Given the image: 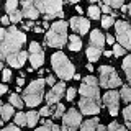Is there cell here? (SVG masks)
I'll return each mask as SVG.
<instances>
[{
  "label": "cell",
  "mask_w": 131,
  "mask_h": 131,
  "mask_svg": "<svg viewBox=\"0 0 131 131\" xmlns=\"http://www.w3.org/2000/svg\"><path fill=\"white\" fill-rule=\"evenodd\" d=\"M80 112L84 115H97L100 112V93H98L97 79L93 75L84 77L80 85Z\"/></svg>",
  "instance_id": "obj_1"
},
{
  "label": "cell",
  "mask_w": 131,
  "mask_h": 131,
  "mask_svg": "<svg viewBox=\"0 0 131 131\" xmlns=\"http://www.w3.org/2000/svg\"><path fill=\"white\" fill-rule=\"evenodd\" d=\"M26 41V36L23 33H20L15 26H12L10 30L5 33V38H3V43L0 44V59H8L10 56L18 54L21 51L23 43Z\"/></svg>",
  "instance_id": "obj_2"
},
{
  "label": "cell",
  "mask_w": 131,
  "mask_h": 131,
  "mask_svg": "<svg viewBox=\"0 0 131 131\" xmlns=\"http://www.w3.org/2000/svg\"><path fill=\"white\" fill-rule=\"evenodd\" d=\"M66 39H67V25L66 21H56L52 23V26L49 28L48 35H46V44L52 48H61L66 44Z\"/></svg>",
  "instance_id": "obj_3"
},
{
  "label": "cell",
  "mask_w": 131,
  "mask_h": 131,
  "mask_svg": "<svg viewBox=\"0 0 131 131\" xmlns=\"http://www.w3.org/2000/svg\"><path fill=\"white\" fill-rule=\"evenodd\" d=\"M51 64L52 69L56 71V74L64 80H69L74 77V66L72 62L66 57L64 52H54L51 57Z\"/></svg>",
  "instance_id": "obj_4"
},
{
  "label": "cell",
  "mask_w": 131,
  "mask_h": 131,
  "mask_svg": "<svg viewBox=\"0 0 131 131\" xmlns=\"http://www.w3.org/2000/svg\"><path fill=\"white\" fill-rule=\"evenodd\" d=\"M44 84H46V80H44V79H36V80H33L31 84L28 85L26 90L23 92V102H25V105H28V106L39 105L41 98H43Z\"/></svg>",
  "instance_id": "obj_5"
},
{
  "label": "cell",
  "mask_w": 131,
  "mask_h": 131,
  "mask_svg": "<svg viewBox=\"0 0 131 131\" xmlns=\"http://www.w3.org/2000/svg\"><path fill=\"white\" fill-rule=\"evenodd\" d=\"M35 5L38 8V12L44 13V18H62V0H35Z\"/></svg>",
  "instance_id": "obj_6"
},
{
  "label": "cell",
  "mask_w": 131,
  "mask_h": 131,
  "mask_svg": "<svg viewBox=\"0 0 131 131\" xmlns=\"http://www.w3.org/2000/svg\"><path fill=\"white\" fill-rule=\"evenodd\" d=\"M100 85L105 89H115L121 85V79L112 66H102L100 67Z\"/></svg>",
  "instance_id": "obj_7"
},
{
  "label": "cell",
  "mask_w": 131,
  "mask_h": 131,
  "mask_svg": "<svg viewBox=\"0 0 131 131\" xmlns=\"http://www.w3.org/2000/svg\"><path fill=\"white\" fill-rule=\"evenodd\" d=\"M115 30H116V38L120 41V44L125 49L131 51V26L126 21H116Z\"/></svg>",
  "instance_id": "obj_8"
},
{
  "label": "cell",
  "mask_w": 131,
  "mask_h": 131,
  "mask_svg": "<svg viewBox=\"0 0 131 131\" xmlns=\"http://www.w3.org/2000/svg\"><path fill=\"white\" fill-rule=\"evenodd\" d=\"M80 120H82L80 113L77 110L71 108L62 116V131H77V128L80 125Z\"/></svg>",
  "instance_id": "obj_9"
},
{
  "label": "cell",
  "mask_w": 131,
  "mask_h": 131,
  "mask_svg": "<svg viewBox=\"0 0 131 131\" xmlns=\"http://www.w3.org/2000/svg\"><path fill=\"white\" fill-rule=\"evenodd\" d=\"M30 61H31L33 69H38L44 62V52H43V49H41V46L38 43L30 44Z\"/></svg>",
  "instance_id": "obj_10"
},
{
  "label": "cell",
  "mask_w": 131,
  "mask_h": 131,
  "mask_svg": "<svg viewBox=\"0 0 131 131\" xmlns=\"http://www.w3.org/2000/svg\"><path fill=\"white\" fill-rule=\"evenodd\" d=\"M64 90H66V84H62V82H61V84H56L46 95L48 105H52V103H56V102H59L61 97L64 95Z\"/></svg>",
  "instance_id": "obj_11"
},
{
  "label": "cell",
  "mask_w": 131,
  "mask_h": 131,
  "mask_svg": "<svg viewBox=\"0 0 131 131\" xmlns=\"http://www.w3.org/2000/svg\"><path fill=\"white\" fill-rule=\"evenodd\" d=\"M103 102L108 106V112L112 116L118 115V92H106L103 97Z\"/></svg>",
  "instance_id": "obj_12"
},
{
  "label": "cell",
  "mask_w": 131,
  "mask_h": 131,
  "mask_svg": "<svg viewBox=\"0 0 131 131\" xmlns=\"http://www.w3.org/2000/svg\"><path fill=\"white\" fill-rule=\"evenodd\" d=\"M71 26H72V30L77 31L79 35H85V33L89 31L90 23H89V20L82 18V16H74L71 20Z\"/></svg>",
  "instance_id": "obj_13"
},
{
  "label": "cell",
  "mask_w": 131,
  "mask_h": 131,
  "mask_svg": "<svg viewBox=\"0 0 131 131\" xmlns=\"http://www.w3.org/2000/svg\"><path fill=\"white\" fill-rule=\"evenodd\" d=\"M21 7H23V15L28 16L30 20H35L39 16V12L35 5V0H23L21 2Z\"/></svg>",
  "instance_id": "obj_14"
},
{
  "label": "cell",
  "mask_w": 131,
  "mask_h": 131,
  "mask_svg": "<svg viewBox=\"0 0 131 131\" xmlns=\"http://www.w3.org/2000/svg\"><path fill=\"white\" fill-rule=\"evenodd\" d=\"M105 36L102 35V31H98V30H93L92 31V35H90V46H93V48H98V49H102L105 46Z\"/></svg>",
  "instance_id": "obj_15"
},
{
  "label": "cell",
  "mask_w": 131,
  "mask_h": 131,
  "mask_svg": "<svg viewBox=\"0 0 131 131\" xmlns=\"http://www.w3.org/2000/svg\"><path fill=\"white\" fill-rule=\"evenodd\" d=\"M25 61H26V52H25V51H20L18 54H13V56L8 57L7 62L10 64V66H13V67H16V69H20L25 64Z\"/></svg>",
  "instance_id": "obj_16"
},
{
  "label": "cell",
  "mask_w": 131,
  "mask_h": 131,
  "mask_svg": "<svg viewBox=\"0 0 131 131\" xmlns=\"http://www.w3.org/2000/svg\"><path fill=\"white\" fill-rule=\"evenodd\" d=\"M97 126H98V118H90L85 123H82L80 131H97Z\"/></svg>",
  "instance_id": "obj_17"
},
{
  "label": "cell",
  "mask_w": 131,
  "mask_h": 131,
  "mask_svg": "<svg viewBox=\"0 0 131 131\" xmlns=\"http://www.w3.org/2000/svg\"><path fill=\"white\" fill-rule=\"evenodd\" d=\"M100 56H102V49L93 48V46H90V48L87 49V57H89L90 62H95V61H97Z\"/></svg>",
  "instance_id": "obj_18"
},
{
  "label": "cell",
  "mask_w": 131,
  "mask_h": 131,
  "mask_svg": "<svg viewBox=\"0 0 131 131\" xmlns=\"http://www.w3.org/2000/svg\"><path fill=\"white\" fill-rule=\"evenodd\" d=\"M0 113H2V120H10L13 115V106L12 105H2L0 106Z\"/></svg>",
  "instance_id": "obj_19"
},
{
  "label": "cell",
  "mask_w": 131,
  "mask_h": 131,
  "mask_svg": "<svg viewBox=\"0 0 131 131\" xmlns=\"http://www.w3.org/2000/svg\"><path fill=\"white\" fill-rule=\"evenodd\" d=\"M80 48H82V41L77 36H71L69 38V49L71 51H79Z\"/></svg>",
  "instance_id": "obj_20"
},
{
  "label": "cell",
  "mask_w": 131,
  "mask_h": 131,
  "mask_svg": "<svg viewBox=\"0 0 131 131\" xmlns=\"http://www.w3.org/2000/svg\"><path fill=\"white\" fill-rule=\"evenodd\" d=\"M123 71H125L126 77H128L129 84H131V56H126L125 61H123Z\"/></svg>",
  "instance_id": "obj_21"
},
{
  "label": "cell",
  "mask_w": 131,
  "mask_h": 131,
  "mask_svg": "<svg viewBox=\"0 0 131 131\" xmlns=\"http://www.w3.org/2000/svg\"><path fill=\"white\" fill-rule=\"evenodd\" d=\"M38 118H39V115L36 112H28L26 113V125L28 126H35L36 123H38Z\"/></svg>",
  "instance_id": "obj_22"
},
{
  "label": "cell",
  "mask_w": 131,
  "mask_h": 131,
  "mask_svg": "<svg viewBox=\"0 0 131 131\" xmlns=\"http://www.w3.org/2000/svg\"><path fill=\"white\" fill-rule=\"evenodd\" d=\"M10 103L13 105V106H16V108H21V106L25 105V102L16 95V93H13V95H10Z\"/></svg>",
  "instance_id": "obj_23"
},
{
  "label": "cell",
  "mask_w": 131,
  "mask_h": 131,
  "mask_svg": "<svg viewBox=\"0 0 131 131\" xmlns=\"http://www.w3.org/2000/svg\"><path fill=\"white\" fill-rule=\"evenodd\" d=\"M89 15H90L92 20H98L100 18V8L95 7V5H90L89 7Z\"/></svg>",
  "instance_id": "obj_24"
},
{
  "label": "cell",
  "mask_w": 131,
  "mask_h": 131,
  "mask_svg": "<svg viewBox=\"0 0 131 131\" xmlns=\"http://www.w3.org/2000/svg\"><path fill=\"white\" fill-rule=\"evenodd\" d=\"M36 131H59V128L54 125V123H51V121H46L43 126H41L39 129H36Z\"/></svg>",
  "instance_id": "obj_25"
},
{
  "label": "cell",
  "mask_w": 131,
  "mask_h": 131,
  "mask_svg": "<svg viewBox=\"0 0 131 131\" xmlns=\"http://www.w3.org/2000/svg\"><path fill=\"white\" fill-rule=\"evenodd\" d=\"M15 123L18 126H23V125H26V113H16L15 115Z\"/></svg>",
  "instance_id": "obj_26"
},
{
  "label": "cell",
  "mask_w": 131,
  "mask_h": 131,
  "mask_svg": "<svg viewBox=\"0 0 131 131\" xmlns=\"http://www.w3.org/2000/svg\"><path fill=\"white\" fill-rule=\"evenodd\" d=\"M103 2L110 8H121L123 7V0H103Z\"/></svg>",
  "instance_id": "obj_27"
},
{
  "label": "cell",
  "mask_w": 131,
  "mask_h": 131,
  "mask_svg": "<svg viewBox=\"0 0 131 131\" xmlns=\"http://www.w3.org/2000/svg\"><path fill=\"white\" fill-rule=\"evenodd\" d=\"M123 116H125V121H126V125H128V128H129V131H131V105L125 108Z\"/></svg>",
  "instance_id": "obj_28"
},
{
  "label": "cell",
  "mask_w": 131,
  "mask_h": 131,
  "mask_svg": "<svg viewBox=\"0 0 131 131\" xmlns=\"http://www.w3.org/2000/svg\"><path fill=\"white\" fill-rule=\"evenodd\" d=\"M120 93H121V98L125 102H131V87H123Z\"/></svg>",
  "instance_id": "obj_29"
},
{
  "label": "cell",
  "mask_w": 131,
  "mask_h": 131,
  "mask_svg": "<svg viewBox=\"0 0 131 131\" xmlns=\"http://www.w3.org/2000/svg\"><path fill=\"white\" fill-rule=\"evenodd\" d=\"M21 16H23V12L15 10L13 13H10V16H8V18H10V21H12V23H18L20 20H21Z\"/></svg>",
  "instance_id": "obj_30"
},
{
  "label": "cell",
  "mask_w": 131,
  "mask_h": 131,
  "mask_svg": "<svg viewBox=\"0 0 131 131\" xmlns=\"http://www.w3.org/2000/svg\"><path fill=\"white\" fill-rule=\"evenodd\" d=\"M16 5H18V0H7V12L8 13H13L16 10Z\"/></svg>",
  "instance_id": "obj_31"
},
{
  "label": "cell",
  "mask_w": 131,
  "mask_h": 131,
  "mask_svg": "<svg viewBox=\"0 0 131 131\" xmlns=\"http://www.w3.org/2000/svg\"><path fill=\"white\" fill-rule=\"evenodd\" d=\"M113 23H115L113 16H103V18H102V26L103 28H110Z\"/></svg>",
  "instance_id": "obj_32"
},
{
  "label": "cell",
  "mask_w": 131,
  "mask_h": 131,
  "mask_svg": "<svg viewBox=\"0 0 131 131\" xmlns=\"http://www.w3.org/2000/svg\"><path fill=\"white\" fill-rule=\"evenodd\" d=\"M106 131H126V128H123L121 125H118V123H110L108 128H106Z\"/></svg>",
  "instance_id": "obj_33"
},
{
  "label": "cell",
  "mask_w": 131,
  "mask_h": 131,
  "mask_svg": "<svg viewBox=\"0 0 131 131\" xmlns=\"http://www.w3.org/2000/svg\"><path fill=\"white\" fill-rule=\"evenodd\" d=\"M113 54L116 56V57H120L125 54V48L121 46V44H115V48H113Z\"/></svg>",
  "instance_id": "obj_34"
},
{
  "label": "cell",
  "mask_w": 131,
  "mask_h": 131,
  "mask_svg": "<svg viewBox=\"0 0 131 131\" xmlns=\"http://www.w3.org/2000/svg\"><path fill=\"white\" fill-rule=\"evenodd\" d=\"M64 115V105H57V108H56V112H54V116L56 118H61Z\"/></svg>",
  "instance_id": "obj_35"
},
{
  "label": "cell",
  "mask_w": 131,
  "mask_h": 131,
  "mask_svg": "<svg viewBox=\"0 0 131 131\" xmlns=\"http://www.w3.org/2000/svg\"><path fill=\"white\" fill-rule=\"evenodd\" d=\"M75 92H77L75 89H67V95H66V98H67L69 102L74 100V97H75Z\"/></svg>",
  "instance_id": "obj_36"
},
{
  "label": "cell",
  "mask_w": 131,
  "mask_h": 131,
  "mask_svg": "<svg viewBox=\"0 0 131 131\" xmlns=\"http://www.w3.org/2000/svg\"><path fill=\"white\" fill-rule=\"evenodd\" d=\"M12 79V71L10 69H3V82H8Z\"/></svg>",
  "instance_id": "obj_37"
},
{
  "label": "cell",
  "mask_w": 131,
  "mask_h": 131,
  "mask_svg": "<svg viewBox=\"0 0 131 131\" xmlns=\"http://www.w3.org/2000/svg\"><path fill=\"white\" fill-rule=\"evenodd\" d=\"M41 115H43V116H48L49 113H51V108H49V106H44V108H41V112H39Z\"/></svg>",
  "instance_id": "obj_38"
},
{
  "label": "cell",
  "mask_w": 131,
  "mask_h": 131,
  "mask_svg": "<svg viewBox=\"0 0 131 131\" xmlns=\"http://www.w3.org/2000/svg\"><path fill=\"white\" fill-rule=\"evenodd\" d=\"M0 131H20L18 126H13V125H10V126H7L5 129H0Z\"/></svg>",
  "instance_id": "obj_39"
},
{
  "label": "cell",
  "mask_w": 131,
  "mask_h": 131,
  "mask_svg": "<svg viewBox=\"0 0 131 131\" xmlns=\"http://www.w3.org/2000/svg\"><path fill=\"white\" fill-rule=\"evenodd\" d=\"M46 82H48L49 85H52V87H54V82H56V79H54V77H52V75H49L48 79H46Z\"/></svg>",
  "instance_id": "obj_40"
},
{
  "label": "cell",
  "mask_w": 131,
  "mask_h": 131,
  "mask_svg": "<svg viewBox=\"0 0 131 131\" xmlns=\"http://www.w3.org/2000/svg\"><path fill=\"white\" fill-rule=\"evenodd\" d=\"M105 39H106V43H110V44H113V43H115V38H113L112 35H108V36H106Z\"/></svg>",
  "instance_id": "obj_41"
},
{
  "label": "cell",
  "mask_w": 131,
  "mask_h": 131,
  "mask_svg": "<svg viewBox=\"0 0 131 131\" xmlns=\"http://www.w3.org/2000/svg\"><path fill=\"white\" fill-rule=\"evenodd\" d=\"M3 38H5V31H3V28H0V44L3 43Z\"/></svg>",
  "instance_id": "obj_42"
},
{
  "label": "cell",
  "mask_w": 131,
  "mask_h": 131,
  "mask_svg": "<svg viewBox=\"0 0 131 131\" xmlns=\"http://www.w3.org/2000/svg\"><path fill=\"white\" fill-rule=\"evenodd\" d=\"M5 92H7V85H5V84H2V85H0V95H3Z\"/></svg>",
  "instance_id": "obj_43"
},
{
  "label": "cell",
  "mask_w": 131,
  "mask_h": 131,
  "mask_svg": "<svg viewBox=\"0 0 131 131\" xmlns=\"http://www.w3.org/2000/svg\"><path fill=\"white\" fill-rule=\"evenodd\" d=\"M102 12H105V13H110V7L103 3V7H102Z\"/></svg>",
  "instance_id": "obj_44"
},
{
  "label": "cell",
  "mask_w": 131,
  "mask_h": 131,
  "mask_svg": "<svg viewBox=\"0 0 131 131\" xmlns=\"http://www.w3.org/2000/svg\"><path fill=\"white\" fill-rule=\"evenodd\" d=\"M10 23V18H8V16H3L2 18V25H8Z\"/></svg>",
  "instance_id": "obj_45"
},
{
  "label": "cell",
  "mask_w": 131,
  "mask_h": 131,
  "mask_svg": "<svg viewBox=\"0 0 131 131\" xmlns=\"http://www.w3.org/2000/svg\"><path fill=\"white\" fill-rule=\"evenodd\" d=\"M16 82H18V87H21V85L25 84V79H23V77H18V80H16Z\"/></svg>",
  "instance_id": "obj_46"
},
{
  "label": "cell",
  "mask_w": 131,
  "mask_h": 131,
  "mask_svg": "<svg viewBox=\"0 0 131 131\" xmlns=\"http://www.w3.org/2000/svg\"><path fill=\"white\" fill-rule=\"evenodd\" d=\"M31 26H33V21H28L26 25H25V30H30Z\"/></svg>",
  "instance_id": "obj_47"
},
{
  "label": "cell",
  "mask_w": 131,
  "mask_h": 131,
  "mask_svg": "<svg viewBox=\"0 0 131 131\" xmlns=\"http://www.w3.org/2000/svg\"><path fill=\"white\" fill-rule=\"evenodd\" d=\"M97 131H106V129H105V126H100V125H98L97 126Z\"/></svg>",
  "instance_id": "obj_48"
},
{
  "label": "cell",
  "mask_w": 131,
  "mask_h": 131,
  "mask_svg": "<svg viewBox=\"0 0 131 131\" xmlns=\"http://www.w3.org/2000/svg\"><path fill=\"white\" fill-rule=\"evenodd\" d=\"M35 31H36V33H41V31H43V28H41V26H36Z\"/></svg>",
  "instance_id": "obj_49"
},
{
  "label": "cell",
  "mask_w": 131,
  "mask_h": 131,
  "mask_svg": "<svg viewBox=\"0 0 131 131\" xmlns=\"http://www.w3.org/2000/svg\"><path fill=\"white\" fill-rule=\"evenodd\" d=\"M112 54H113L112 51H105V56H106V57H110V56H112Z\"/></svg>",
  "instance_id": "obj_50"
},
{
  "label": "cell",
  "mask_w": 131,
  "mask_h": 131,
  "mask_svg": "<svg viewBox=\"0 0 131 131\" xmlns=\"http://www.w3.org/2000/svg\"><path fill=\"white\" fill-rule=\"evenodd\" d=\"M67 2H71V3H77L79 0H67Z\"/></svg>",
  "instance_id": "obj_51"
},
{
  "label": "cell",
  "mask_w": 131,
  "mask_h": 131,
  "mask_svg": "<svg viewBox=\"0 0 131 131\" xmlns=\"http://www.w3.org/2000/svg\"><path fill=\"white\" fill-rule=\"evenodd\" d=\"M128 13H129V15H131V5H129V7H128Z\"/></svg>",
  "instance_id": "obj_52"
},
{
  "label": "cell",
  "mask_w": 131,
  "mask_h": 131,
  "mask_svg": "<svg viewBox=\"0 0 131 131\" xmlns=\"http://www.w3.org/2000/svg\"><path fill=\"white\" fill-rule=\"evenodd\" d=\"M2 121H3V120H2V116H0V126H2Z\"/></svg>",
  "instance_id": "obj_53"
},
{
  "label": "cell",
  "mask_w": 131,
  "mask_h": 131,
  "mask_svg": "<svg viewBox=\"0 0 131 131\" xmlns=\"http://www.w3.org/2000/svg\"><path fill=\"white\" fill-rule=\"evenodd\" d=\"M2 66H3V64H2V61H0V69H2Z\"/></svg>",
  "instance_id": "obj_54"
},
{
  "label": "cell",
  "mask_w": 131,
  "mask_h": 131,
  "mask_svg": "<svg viewBox=\"0 0 131 131\" xmlns=\"http://www.w3.org/2000/svg\"><path fill=\"white\" fill-rule=\"evenodd\" d=\"M90 2H98V0H90Z\"/></svg>",
  "instance_id": "obj_55"
},
{
  "label": "cell",
  "mask_w": 131,
  "mask_h": 131,
  "mask_svg": "<svg viewBox=\"0 0 131 131\" xmlns=\"http://www.w3.org/2000/svg\"><path fill=\"white\" fill-rule=\"evenodd\" d=\"M2 105H3V103H2V102H0V106H2Z\"/></svg>",
  "instance_id": "obj_56"
}]
</instances>
